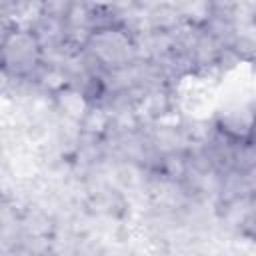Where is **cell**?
I'll list each match as a JSON object with an SVG mask.
<instances>
[{
  "mask_svg": "<svg viewBox=\"0 0 256 256\" xmlns=\"http://www.w3.org/2000/svg\"><path fill=\"white\" fill-rule=\"evenodd\" d=\"M2 60L10 70H14L18 74L34 68V64L38 60L36 38L32 34H28L26 30H14L10 36L4 38Z\"/></svg>",
  "mask_w": 256,
  "mask_h": 256,
  "instance_id": "1",
  "label": "cell"
}]
</instances>
